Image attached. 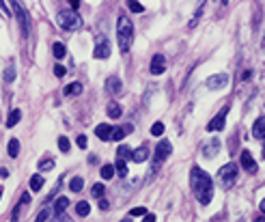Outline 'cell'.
<instances>
[{
	"label": "cell",
	"mask_w": 265,
	"mask_h": 222,
	"mask_svg": "<svg viewBox=\"0 0 265 222\" xmlns=\"http://www.w3.org/2000/svg\"><path fill=\"white\" fill-rule=\"evenodd\" d=\"M190 186L194 194H196L198 203L201 205H209L214 198V181L212 177L207 175L203 169H198V166H194V169L190 171Z\"/></svg>",
	"instance_id": "obj_1"
},
{
	"label": "cell",
	"mask_w": 265,
	"mask_h": 222,
	"mask_svg": "<svg viewBox=\"0 0 265 222\" xmlns=\"http://www.w3.org/2000/svg\"><path fill=\"white\" fill-rule=\"evenodd\" d=\"M117 41H119V48H121V52H129V48H132V41H134V26H132V22H129L127 15H121V18H119Z\"/></svg>",
	"instance_id": "obj_2"
},
{
	"label": "cell",
	"mask_w": 265,
	"mask_h": 222,
	"mask_svg": "<svg viewBox=\"0 0 265 222\" xmlns=\"http://www.w3.org/2000/svg\"><path fill=\"white\" fill-rule=\"evenodd\" d=\"M56 22L63 30H69V32L82 28V18H80L78 11H73V9H63L61 13L56 15Z\"/></svg>",
	"instance_id": "obj_3"
},
{
	"label": "cell",
	"mask_w": 265,
	"mask_h": 222,
	"mask_svg": "<svg viewBox=\"0 0 265 222\" xmlns=\"http://www.w3.org/2000/svg\"><path fill=\"white\" fill-rule=\"evenodd\" d=\"M9 2H11V9H13L15 18H18L22 35L28 37V32H30V15H28V11H26V7L22 4V0H9Z\"/></svg>",
	"instance_id": "obj_4"
},
{
	"label": "cell",
	"mask_w": 265,
	"mask_h": 222,
	"mask_svg": "<svg viewBox=\"0 0 265 222\" xmlns=\"http://www.w3.org/2000/svg\"><path fill=\"white\" fill-rule=\"evenodd\" d=\"M218 181L224 190L235 186V181H237V164L235 162H229V164H224L222 169L218 171Z\"/></svg>",
	"instance_id": "obj_5"
},
{
	"label": "cell",
	"mask_w": 265,
	"mask_h": 222,
	"mask_svg": "<svg viewBox=\"0 0 265 222\" xmlns=\"http://www.w3.org/2000/svg\"><path fill=\"white\" fill-rule=\"evenodd\" d=\"M93 56H95V58H99V61H104V58L110 56V41H108V37H106V35H97Z\"/></svg>",
	"instance_id": "obj_6"
},
{
	"label": "cell",
	"mask_w": 265,
	"mask_h": 222,
	"mask_svg": "<svg viewBox=\"0 0 265 222\" xmlns=\"http://www.w3.org/2000/svg\"><path fill=\"white\" fill-rule=\"evenodd\" d=\"M170 153H172V145L169 143V140H162L158 147H155V153H153V162H155V166H160L162 162L169 158Z\"/></svg>",
	"instance_id": "obj_7"
},
{
	"label": "cell",
	"mask_w": 265,
	"mask_h": 222,
	"mask_svg": "<svg viewBox=\"0 0 265 222\" xmlns=\"http://www.w3.org/2000/svg\"><path fill=\"white\" fill-rule=\"evenodd\" d=\"M226 112H229V106H224L222 110L216 115L212 121H209V125H207V129L209 132H220V129H224V123H226Z\"/></svg>",
	"instance_id": "obj_8"
},
{
	"label": "cell",
	"mask_w": 265,
	"mask_h": 222,
	"mask_svg": "<svg viewBox=\"0 0 265 222\" xmlns=\"http://www.w3.org/2000/svg\"><path fill=\"white\" fill-rule=\"evenodd\" d=\"M207 89H212V91H220V89H224L226 84H229V75L226 74H216V75H209L207 78Z\"/></svg>",
	"instance_id": "obj_9"
},
{
	"label": "cell",
	"mask_w": 265,
	"mask_h": 222,
	"mask_svg": "<svg viewBox=\"0 0 265 222\" xmlns=\"http://www.w3.org/2000/svg\"><path fill=\"white\" fill-rule=\"evenodd\" d=\"M106 91L108 95H119L123 91V82L121 78H117V75H110V78L106 80Z\"/></svg>",
	"instance_id": "obj_10"
},
{
	"label": "cell",
	"mask_w": 265,
	"mask_h": 222,
	"mask_svg": "<svg viewBox=\"0 0 265 222\" xmlns=\"http://www.w3.org/2000/svg\"><path fill=\"white\" fill-rule=\"evenodd\" d=\"M151 74L153 75H160V74H164L166 72V61H164V56L162 54H155L153 56V61H151Z\"/></svg>",
	"instance_id": "obj_11"
},
{
	"label": "cell",
	"mask_w": 265,
	"mask_h": 222,
	"mask_svg": "<svg viewBox=\"0 0 265 222\" xmlns=\"http://www.w3.org/2000/svg\"><path fill=\"white\" fill-rule=\"evenodd\" d=\"M218 151H220V140L218 138H212L207 145H203V155L205 158H214Z\"/></svg>",
	"instance_id": "obj_12"
},
{
	"label": "cell",
	"mask_w": 265,
	"mask_h": 222,
	"mask_svg": "<svg viewBox=\"0 0 265 222\" xmlns=\"http://www.w3.org/2000/svg\"><path fill=\"white\" fill-rule=\"evenodd\" d=\"M241 166L248 171V173H257V164H255V160H252V155H250V151H241Z\"/></svg>",
	"instance_id": "obj_13"
},
{
	"label": "cell",
	"mask_w": 265,
	"mask_h": 222,
	"mask_svg": "<svg viewBox=\"0 0 265 222\" xmlns=\"http://www.w3.org/2000/svg\"><path fill=\"white\" fill-rule=\"evenodd\" d=\"M95 136L99 140H112V127L106 125V123H99V125L95 127Z\"/></svg>",
	"instance_id": "obj_14"
},
{
	"label": "cell",
	"mask_w": 265,
	"mask_h": 222,
	"mask_svg": "<svg viewBox=\"0 0 265 222\" xmlns=\"http://www.w3.org/2000/svg\"><path fill=\"white\" fill-rule=\"evenodd\" d=\"M252 136L257 140H265V117L255 121V125H252Z\"/></svg>",
	"instance_id": "obj_15"
},
{
	"label": "cell",
	"mask_w": 265,
	"mask_h": 222,
	"mask_svg": "<svg viewBox=\"0 0 265 222\" xmlns=\"http://www.w3.org/2000/svg\"><path fill=\"white\" fill-rule=\"evenodd\" d=\"M67 207H69V198L67 197H58L56 198V205H54V214L61 218V216L67 212Z\"/></svg>",
	"instance_id": "obj_16"
},
{
	"label": "cell",
	"mask_w": 265,
	"mask_h": 222,
	"mask_svg": "<svg viewBox=\"0 0 265 222\" xmlns=\"http://www.w3.org/2000/svg\"><path fill=\"white\" fill-rule=\"evenodd\" d=\"M147 158H149V149L147 147H138V149L132 151V160L136 162V164H143Z\"/></svg>",
	"instance_id": "obj_17"
},
{
	"label": "cell",
	"mask_w": 265,
	"mask_h": 222,
	"mask_svg": "<svg viewBox=\"0 0 265 222\" xmlns=\"http://www.w3.org/2000/svg\"><path fill=\"white\" fill-rule=\"evenodd\" d=\"M203 9H205V0H198L196 11H194V18H192L190 22H188V26H190V28H196L198 20H201V15H203Z\"/></svg>",
	"instance_id": "obj_18"
},
{
	"label": "cell",
	"mask_w": 265,
	"mask_h": 222,
	"mask_svg": "<svg viewBox=\"0 0 265 222\" xmlns=\"http://www.w3.org/2000/svg\"><path fill=\"white\" fill-rule=\"evenodd\" d=\"M80 93H82V84H80V82L67 84V86H65V91H63V95H69V97H73V95H80Z\"/></svg>",
	"instance_id": "obj_19"
},
{
	"label": "cell",
	"mask_w": 265,
	"mask_h": 222,
	"mask_svg": "<svg viewBox=\"0 0 265 222\" xmlns=\"http://www.w3.org/2000/svg\"><path fill=\"white\" fill-rule=\"evenodd\" d=\"M129 132H132V125H123V127L112 129V140H121V138H125Z\"/></svg>",
	"instance_id": "obj_20"
},
{
	"label": "cell",
	"mask_w": 265,
	"mask_h": 222,
	"mask_svg": "<svg viewBox=\"0 0 265 222\" xmlns=\"http://www.w3.org/2000/svg\"><path fill=\"white\" fill-rule=\"evenodd\" d=\"M121 112H123V108L119 104H115V101L108 104V117H110V119H119V117H121Z\"/></svg>",
	"instance_id": "obj_21"
},
{
	"label": "cell",
	"mask_w": 265,
	"mask_h": 222,
	"mask_svg": "<svg viewBox=\"0 0 265 222\" xmlns=\"http://www.w3.org/2000/svg\"><path fill=\"white\" fill-rule=\"evenodd\" d=\"M43 188V177L41 175H32L30 177V190L32 192H39Z\"/></svg>",
	"instance_id": "obj_22"
},
{
	"label": "cell",
	"mask_w": 265,
	"mask_h": 222,
	"mask_svg": "<svg viewBox=\"0 0 265 222\" xmlns=\"http://www.w3.org/2000/svg\"><path fill=\"white\" fill-rule=\"evenodd\" d=\"M15 75H18V72H15V67H13V65H7V69H4V75H2L4 82L11 84V82L15 80Z\"/></svg>",
	"instance_id": "obj_23"
},
{
	"label": "cell",
	"mask_w": 265,
	"mask_h": 222,
	"mask_svg": "<svg viewBox=\"0 0 265 222\" xmlns=\"http://www.w3.org/2000/svg\"><path fill=\"white\" fill-rule=\"evenodd\" d=\"M75 212H78V216H82V218H86L91 212V205L86 203V201H80L78 205H75Z\"/></svg>",
	"instance_id": "obj_24"
},
{
	"label": "cell",
	"mask_w": 265,
	"mask_h": 222,
	"mask_svg": "<svg viewBox=\"0 0 265 222\" xmlns=\"http://www.w3.org/2000/svg\"><path fill=\"white\" fill-rule=\"evenodd\" d=\"M9 155H11V158H18V153H20V140H9Z\"/></svg>",
	"instance_id": "obj_25"
},
{
	"label": "cell",
	"mask_w": 265,
	"mask_h": 222,
	"mask_svg": "<svg viewBox=\"0 0 265 222\" xmlns=\"http://www.w3.org/2000/svg\"><path fill=\"white\" fill-rule=\"evenodd\" d=\"M20 119H22L20 110H11V115H9V119H7V127H13V125H18V123H20Z\"/></svg>",
	"instance_id": "obj_26"
},
{
	"label": "cell",
	"mask_w": 265,
	"mask_h": 222,
	"mask_svg": "<svg viewBox=\"0 0 265 222\" xmlns=\"http://www.w3.org/2000/svg\"><path fill=\"white\" fill-rule=\"evenodd\" d=\"M115 166L112 164H104L101 166V177H104V179H112V177H115Z\"/></svg>",
	"instance_id": "obj_27"
},
{
	"label": "cell",
	"mask_w": 265,
	"mask_h": 222,
	"mask_svg": "<svg viewBox=\"0 0 265 222\" xmlns=\"http://www.w3.org/2000/svg\"><path fill=\"white\" fill-rule=\"evenodd\" d=\"M69 188H72V192H80L84 188V181H82V177H73L72 183H69Z\"/></svg>",
	"instance_id": "obj_28"
},
{
	"label": "cell",
	"mask_w": 265,
	"mask_h": 222,
	"mask_svg": "<svg viewBox=\"0 0 265 222\" xmlns=\"http://www.w3.org/2000/svg\"><path fill=\"white\" fill-rule=\"evenodd\" d=\"M115 171L119 173V177H125V175H127V166H125V160H121V158H119V160H117V166H115Z\"/></svg>",
	"instance_id": "obj_29"
},
{
	"label": "cell",
	"mask_w": 265,
	"mask_h": 222,
	"mask_svg": "<svg viewBox=\"0 0 265 222\" xmlns=\"http://www.w3.org/2000/svg\"><path fill=\"white\" fill-rule=\"evenodd\" d=\"M52 52H54V58H63L67 50H65L63 43H58V41H56V43H54V48H52Z\"/></svg>",
	"instance_id": "obj_30"
},
{
	"label": "cell",
	"mask_w": 265,
	"mask_h": 222,
	"mask_svg": "<svg viewBox=\"0 0 265 222\" xmlns=\"http://www.w3.org/2000/svg\"><path fill=\"white\" fill-rule=\"evenodd\" d=\"M54 169V158H43L39 162V171H52Z\"/></svg>",
	"instance_id": "obj_31"
},
{
	"label": "cell",
	"mask_w": 265,
	"mask_h": 222,
	"mask_svg": "<svg viewBox=\"0 0 265 222\" xmlns=\"http://www.w3.org/2000/svg\"><path fill=\"white\" fill-rule=\"evenodd\" d=\"M127 7H129V11H134V13H143L145 11V7L138 2V0H127Z\"/></svg>",
	"instance_id": "obj_32"
},
{
	"label": "cell",
	"mask_w": 265,
	"mask_h": 222,
	"mask_svg": "<svg viewBox=\"0 0 265 222\" xmlns=\"http://www.w3.org/2000/svg\"><path fill=\"white\" fill-rule=\"evenodd\" d=\"M117 155H119L121 160H132V149H129V147H119Z\"/></svg>",
	"instance_id": "obj_33"
},
{
	"label": "cell",
	"mask_w": 265,
	"mask_h": 222,
	"mask_svg": "<svg viewBox=\"0 0 265 222\" xmlns=\"http://www.w3.org/2000/svg\"><path fill=\"white\" fill-rule=\"evenodd\" d=\"M58 149H61L63 153H67V151L72 149V147H69V140L65 138V136H61V138H58Z\"/></svg>",
	"instance_id": "obj_34"
},
{
	"label": "cell",
	"mask_w": 265,
	"mask_h": 222,
	"mask_svg": "<svg viewBox=\"0 0 265 222\" xmlns=\"http://www.w3.org/2000/svg\"><path fill=\"white\" fill-rule=\"evenodd\" d=\"M28 203H30V194H22V198H20V205H18V207H15V214H18L20 209L24 207V205H28Z\"/></svg>",
	"instance_id": "obj_35"
},
{
	"label": "cell",
	"mask_w": 265,
	"mask_h": 222,
	"mask_svg": "<svg viewBox=\"0 0 265 222\" xmlns=\"http://www.w3.org/2000/svg\"><path fill=\"white\" fill-rule=\"evenodd\" d=\"M162 132H164V125L158 121V123H153V127H151V134L153 136H162Z\"/></svg>",
	"instance_id": "obj_36"
},
{
	"label": "cell",
	"mask_w": 265,
	"mask_h": 222,
	"mask_svg": "<svg viewBox=\"0 0 265 222\" xmlns=\"http://www.w3.org/2000/svg\"><path fill=\"white\" fill-rule=\"evenodd\" d=\"M104 192H106L104 183H95V186H93V197H101Z\"/></svg>",
	"instance_id": "obj_37"
},
{
	"label": "cell",
	"mask_w": 265,
	"mask_h": 222,
	"mask_svg": "<svg viewBox=\"0 0 265 222\" xmlns=\"http://www.w3.org/2000/svg\"><path fill=\"white\" fill-rule=\"evenodd\" d=\"M50 209H41L39 216H37V222H43V220H50Z\"/></svg>",
	"instance_id": "obj_38"
},
{
	"label": "cell",
	"mask_w": 265,
	"mask_h": 222,
	"mask_svg": "<svg viewBox=\"0 0 265 222\" xmlns=\"http://www.w3.org/2000/svg\"><path fill=\"white\" fill-rule=\"evenodd\" d=\"M145 214H147V209H145V207H136V209L129 212V216H134V218H136V216H145Z\"/></svg>",
	"instance_id": "obj_39"
},
{
	"label": "cell",
	"mask_w": 265,
	"mask_h": 222,
	"mask_svg": "<svg viewBox=\"0 0 265 222\" xmlns=\"http://www.w3.org/2000/svg\"><path fill=\"white\" fill-rule=\"evenodd\" d=\"M75 143H78V147H80V149H84V147H86V136H84V134H80Z\"/></svg>",
	"instance_id": "obj_40"
},
{
	"label": "cell",
	"mask_w": 265,
	"mask_h": 222,
	"mask_svg": "<svg viewBox=\"0 0 265 222\" xmlns=\"http://www.w3.org/2000/svg\"><path fill=\"white\" fill-rule=\"evenodd\" d=\"M54 74H56L58 78H61V75H65V67H61V65H56V67H54Z\"/></svg>",
	"instance_id": "obj_41"
},
{
	"label": "cell",
	"mask_w": 265,
	"mask_h": 222,
	"mask_svg": "<svg viewBox=\"0 0 265 222\" xmlns=\"http://www.w3.org/2000/svg\"><path fill=\"white\" fill-rule=\"evenodd\" d=\"M153 220H155L153 214H145V222H153Z\"/></svg>",
	"instance_id": "obj_42"
},
{
	"label": "cell",
	"mask_w": 265,
	"mask_h": 222,
	"mask_svg": "<svg viewBox=\"0 0 265 222\" xmlns=\"http://www.w3.org/2000/svg\"><path fill=\"white\" fill-rule=\"evenodd\" d=\"M69 4H72L73 9H78V4H80V0H69Z\"/></svg>",
	"instance_id": "obj_43"
},
{
	"label": "cell",
	"mask_w": 265,
	"mask_h": 222,
	"mask_svg": "<svg viewBox=\"0 0 265 222\" xmlns=\"http://www.w3.org/2000/svg\"><path fill=\"white\" fill-rule=\"evenodd\" d=\"M99 207H101V209H108L110 205H108V201H101V203H99Z\"/></svg>",
	"instance_id": "obj_44"
},
{
	"label": "cell",
	"mask_w": 265,
	"mask_h": 222,
	"mask_svg": "<svg viewBox=\"0 0 265 222\" xmlns=\"http://www.w3.org/2000/svg\"><path fill=\"white\" fill-rule=\"evenodd\" d=\"M259 207H261V212L265 214V198H263V201H261V205H259Z\"/></svg>",
	"instance_id": "obj_45"
},
{
	"label": "cell",
	"mask_w": 265,
	"mask_h": 222,
	"mask_svg": "<svg viewBox=\"0 0 265 222\" xmlns=\"http://www.w3.org/2000/svg\"><path fill=\"white\" fill-rule=\"evenodd\" d=\"M263 158H265V145H263Z\"/></svg>",
	"instance_id": "obj_46"
},
{
	"label": "cell",
	"mask_w": 265,
	"mask_h": 222,
	"mask_svg": "<svg viewBox=\"0 0 265 222\" xmlns=\"http://www.w3.org/2000/svg\"><path fill=\"white\" fill-rule=\"evenodd\" d=\"M226 2H229V0H222V4H226Z\"/></svg>",
	"instance_id": "obj_47"
},
{
	"label": "cell",
	"mask_w": 265,
	"mask_h": 222,
	"mask_svg": "<svg viewBox=\"0 0 265 222\" xmlns=\"http://www.w3.org/2000/svg\"><path fill=\"white\" fill-rule=\"evenodd\" d=\"M0 197H2V188H0Z\"/></svg>",
	"instance_id": "obj_48"
}]
</instances>
